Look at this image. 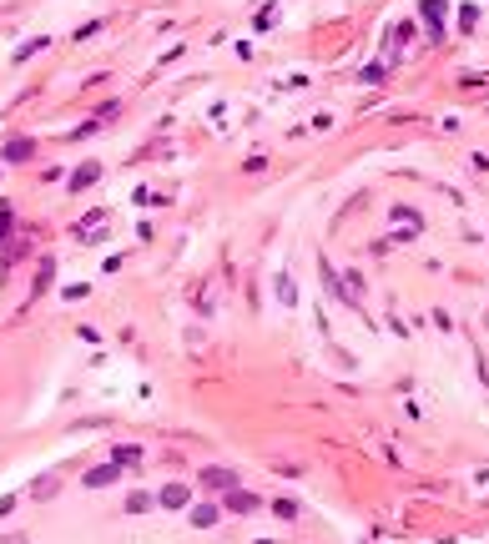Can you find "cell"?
Returning a JSON list of instances; mask_svg holds the SVG:
<instances>
[{"label":"cell","mask_w":489,"mask_h":544,"mask_svg":"<svg viewBox=\"0 0 489 544\" xmlns=\"http://www.w3.org/2000/svg\"><path fill=\"white\" fill-rule=\"evenodd\" d=\"M0 544H26V534H6V539H0Z\"/></svg>","instance_id":"cell-17"},{"label":"cell","mask_w":489,"mask_h":544,"mask_svg":"<svg viewBox=\"0 0 489 544\" xmlns=\"http://www.w3.org/2000/svg\"><path fill=\"white\" fill-rule=\"evenodd\" d=\"M31 156H36V141L31 136H11L6 141V161H31Z\"/></svg>","instance_id":"cell-4"},{"label":"cell","mask_w":489,"mask_h":544,"mask_svg":"<svg viewBox=\"0 0 489 544\" xmlns=\"http://www.w3.org/2000/svg\"><path fill=\"white\" fill-rule=\"evenodd\" d=\"M151 504H156V494H146V489H136V494L127 499V514H146Z\"/></svg>","instance_id":"cell-8"},{"label":"cell","mask_w":489,"mask_h":544,"mask_svg":"<svg viewBox=\"0 0 489 544\" xmlns=\"http://www.w3.org/2000/svg\"><path fill=\"white\" fill-rule=\"evenodd\" d=\"M424 21H429V36H439V21H444V6H424Z\"/></svg>","instance_id":"cell-11"},{"label":"cell","mask_w":489,"mask_h":544,"mask_svg":"<svg viewBox=\"0 0 489 544\" xmlns=\"http://www.w3.org/2000/svg\"><path fill=\"white\" fill-rule=\"evenodd\" d=\"M156 504H167V509H182V504H187V484H167V489L156 494Z\"/></svg>","instance_id":"cell-6"},{"label":"cell","mask_w":489,"mask_h":544,"mask_svg":"<svg viewBox=\"0 0 489 544\" xmlns=\"http://www.w3.org/2000/svg\"><path fill=\"white\" fill-rule=\"evenodd\" d=\"M474 21H479V6H464V11H459V26L474 31Z\"/></svg>","instance_id":"cell-14"},{"label":"cell","mask_w":489,"mask_h":544,"mask_svg":"<svg viewBox=\"0 0 489 544\" xmlns=\"http://www.w3.org/2000/svg\"><path fill=\"white\" fill-rule=\"evenodd\" d=\"M141 459V449H131V444H122L117 454H112V464H136Z\"/></svg>","instance_id":"cell-12"},{"label":"cell","mask_w":489,"mask_h":544,"mask_svg":"<svg viewBox=\"0 0 489 544\" xmlns=\"http://www.w3.org/2000/svg\"><path fill=\"white\" fill-rule=\"evenodd\" d=\"M192 524H197V529H212V524H217V504H202V509H192Z\"/></svg>","instance_id":"cell-10"},{"label":"cell","mask_w":489,"mask_h":544,"mask_svg":"<svg viewBox=\"0 0 489 544\" xmlns=\"http://www.w3.org/2000/svg\"><path fill=\"white\" fill-rule=\"evenodd\" d=\"M278 303H283V308H293V303H298V293H293V278H288V272H278Z\"/></svg>","instance_id":"cell-9"},{"label":"cell","mask_w":489,"mask_h":544,"mask_svg":"<svg viewBox=\"0 0 489 544\" xmlns=\"http://www.w3.org/2000/svg\"><path fill=\"white\" fill-rule=\"evenodd\" d=\"M117 474H122L117 464H96V469H86L81 484H86V489H101V484H117Z\"/></svg>","instance_id":"cell-2"},{"label":"cell","mask_w":489,"mask_h":544,"mask_svg":"<svg viewBox=\"0 0 489 544\" xmlns=\"http://www.w3.org/2000/svg\"><path fill=\"white\" fill-rule=\"evenodd\" d=\"M6 237H11V207L0 202V242H6Z\"/></svg>","instance_id":"cell-15"},{"label":"cell","mask_w":489,"mask_h":544,"mask_svg":"<svg viewBox=\"0 0 489 544\" xmlns=\"http://www.w3.org/2000/svg\"><path fill=\"white\" fill-rule=\"evenodd\" d=\"M202 484H212V489H237V474H232V469H207Z\"/></svg>","instance_id":"cell-7"},{"label":"cell","mask_w":489,"mask_h":544,"mask_svg":"<svg viewBox=\"0 0 489 544\" xmlns=\"http://www.w3.org/2000/svg\"><path fill=\"white\" fill-rule=\"evenodd\" d=\"M252 544H273V539H252Z\"/></svg>","instance_id":"cell-18"},{"label":"cell","mask_w":489,"mask_h":544,"mask_svg":"<svg viewBox=\"0 0 489 544\" xmlns=\"http://www.w3.org/2000/svg\"><path fill=\"white\" fill-rule=\"evenodd\" d=\"M11 509H16V499H11V494H6V499H0V519H6V514H11Z\"/></svg>","instance_id":"cell-16"},{"label":"cell","mask_w":489,"mask_h":544,"mask_svg":"<svg viewBox=\"0 0 489 544\" xmlns=\"http://www.w3.org/2000/svg\"><path fill=\"white\" fill-rule=\"evenodd\" d=\"M227 509H232V514H257L262 504H257V494H242V489H227Z\"/></svg>","instance_id":"cell-3"},{"label":"cell","mask_w":489,"mask_h":544,"mask_svg":"<svg viewBox=\"0 0 489 544\" xmlns=\"http://www.w3.org/2000/svg\"><path fill=\"white\" fill-rule=\"evenodd\" d=\"M389 217H394V222H399V232H409V237H414V232H419V227H424V217H419V212H414V207H394V212H389Z\"/></svg>","instance_id":"cell-5"},{"label":"cell","mask_w":489,"mask_h":544,"mask_svg":"<svg viewBox=\"0 0 489 544\" xmlns=\"http://www.w3.org/2000/svg\"><path fill=\"white\" fill-rule=\"evenodd\" d=\"M96 177H101V161H81V167L71 172V192H86Z\"/></svg>","instance_id":"cell-1"},{"label":"cell","mask_w":489,"mask_h":544,"mask_svg":"<svg viewBox=\"0 0 489 544\" xmlns=\"http://www.w3.org/2000/svg\"><path fill=\"white\" fill-rule=\"evenodd\" d=\"M273 514H278V519H298V504H293V499H278Z\"/></svg>","instance_id":"cell-13"}]
</instances>
